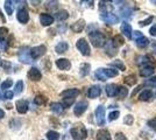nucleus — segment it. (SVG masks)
<instances>
[{
    "instance_id": "dca6fc26",
    "label": "nucleus",
    "mask_w": 156,
    "mask_h": 140,
    "mask_svg": "<svg viewBox=\"0 0 156 140\" xmlns=\"http://www.w3.org/2000/svg\"><path fill=\"white\" fill-rule=\"evenodd\" d=\"M79 95V90L78 89H68L63 92H61V96L64 98H75Z\"/></svg>"
},
{
    "instance_id": "13d9d810",
    "label": "nucleus",
    "mask_w": 156,
    "mask_h": 140,
    "mask_svg": "<svg viewBox=\"0 0 156 140\" xmlns=\"http://www.w3.org/2000/svg\"><path fill=\"white\" fill-rule=\"evenodd\" d=\"M4 116H5V113H4V111H2L1 109H0V119H1V118H4Z\"/></svg>"
},
{
    "instance_id": "603ef678",
    "label": "nucleus",
    "mask_w": 156,
    "mask_h": 140,
    "mask_svg": "<svg viewBox=\"0 0 156 140\" xmlns=\"http://www.w3.org/2000/svg\"><path fill=\"white\" fill-rule=\"evenodd\" d=\"M143 35L141 32H139V31H136V32H133V35H132V38H134L135 40H137V39H140V38H142Z\"/></svg>"
},
{
    "instance_id": "2f4dec72",
    "label": "nucleus",
    "mask_w": 156,
    "mask_h": 140,
    "mask_svg": "<svg viewBox=\"0 0 156 140\" xmlns=\"http://www.w3.org/2000/svg\"><path fill=\"white\" fill-rule=\"evenodd\" d=\"M103 73L107 77H115L118 76V70L117 69H112V68H107V69H103Z\"/></svg>"
},
{
    "instance_id": "680f3d73",
    "label": "nucleus",
    "mask_w": 156,
    "mask_h": 140,
    "mask_svg": "<svg viewBox=\"0 0 156 140\" xmlns=\"http://www.w3.org/2000/svg\"><path fill=\"white\" fill-rule=\"evenodd\" d=\"M151 1V4H154V5H156V0H150Z\"/></svg>"
},
{
    "instance_id": "de8ad7c7",
    "label": "nucleus",
    "mask_w": 156,
    "mask_h": 140,
    "mask_svg": "<svg viewBox=\"0 0 156 140\" xmlns=\"http://www.w3.org/2000/svg\"><path fill=\"white\" fill-rule=\"evenodd\" d=\"M119 111H113V112H111L110 114H108V120L110 121H112V120H115L118 119V117H119Z\"/></svg>"
},
{
    "instance_id": "c756f323",
    "label": "nucleus",
    "mask_w": 156,
    "mask_h": 140,
    "mask_svg": "<svg viewBox=\"0 0 156 140\" xmlns=\"http://www.w3.org/2000/svg\"><path fill=\"white\" fill-rule=\"evenodd\" d=\"M135 45H136L139 48H146V47L149 45V40H148L146 36H142V38L135 40Z\"/></svg>"
},
{
    "instance_id": "1a4fd4ad",
    "label": "nucleus",
    "mask_w": 156,
    "mask_h": 140,
    "mask_svg": "<svg viewBox=\"0 0 156 140\" xmlns=\"http://www.w3.org/2000/svg\"><path fill=\"white\" fill-rule=\"evenodd\" d=\"M87 110V102H85V100H80V102H78L77 104H76V106L73 109V112L76 116H82V114L84 113L85 111Z\"/></svg>"
},
{
    "instance_id": "79ce46f5",
    "label": "nucleus",
    "mask_w": 156,
    "mask_h": 140,
    "mask_svg": "<svg viewBox=\"0 0 156 140\" xmlns=\"http://www.w3.org/2000/svg\"><path fill=\"white\" fill-rule=\"evenodd\" d=\"M96 77L100 81H106V76L103 73V69H98L97 71H96Z\"/></svg>"
},
{
    "instance_id": "0e129e2a",
    "label": "nucleus",
    "mask_w": 156,
    "mask_h": 140,
    "mask_svg": "<svg viewBox=\"0 0 156 140\" xmlns=\"http://www.w3.org/2000/svg\"><path fill=\"white\" fill-rule=\"evenodd\" d=\"M0 99H1V95H0Z\"/></svg>"
},
{
    "instance_id": "b1692460",
    "label": "nucleus",
    "mask_w": 156,
    "mask_h": 140,
    "mask_svg": "<svg viewBox=\"0 0 156 140\" xmlns=\"http://www.w3.org/2000/svg\"><path fill=\"white\" fill-rule=\"evenodd\" d=\"M112 43L114 45V47H117V48L124 46V43H125L124 36H122V35H115V36H113V39H112Z\"/></svg>"
},
{
    "instance_id": "a18cd8bd",
    "label": "nucleus",
    "mask_w": 156,
    "mask_h": 140,
    "mask_svg": "<svg viewBox=\"0 0 156 140\" xmlns=\"http://www.w3.org/2000/svg\"><path fill=\"white\" fill-rule=\"evenodd\" d=\"M124 123L125 124H127V125H132V124L134 123V117H133L132 114H127V116L125 117Z\"/></svg>"
},
{
    "instance_id": "0eeeda50",
    "label": "nucleus",
    "mask_w": 156,
    "mask_h": 140,
    "mask_svg": "<svg viewBox=\"0 0 156 140\" xmlns=\"http://www.w3.org/2000/svg\"><path fill=\"white\" fill-rule=\"evenodd\" d=\"M30 52V56H32L34 60L40 59L41 56H43L47 52V48L44 46H37V47H33L32 49L29 50Z\"/></svg>"
},
{
    "instance_id": "37998d69",
    "label": "nucleus",
    "mask_w": 156,
    "mask_h": 140,
    "mask_svg": "<svg viewBox=\"0 0 156 140\" xmlns=\"http://www.w3.org/2000/svg\"><path fill=\"white\" fill-rule=\"evenodd\" d=\"M7 33H8V29L6 27H1L0 28V41H4V39L7 36Z\"/></svg>"
},
{
    "instance_id": "c9c22d12",
    "label": "nucleus",
    "mask_w": 156,
    "mask_h": 140,
    "mask_svg": "<svg viewBox=\"0 0 156 140\" xmlns=\"http://www.w3.org/2000/svg\"><path fill=\"white\" fill-rule=\"evenodd\" d=\"M57 6H58V1L57 0H49L48 2H47V8L48 9H56L57 8Z\"/></svg>"
},
{
    "instance_id": "69168bd1",
    "label": "nucleus",
    "mask_w": 156,
    "mask_h": 140,
    "mask_svg": "<svg viewBox=\"0 0 156 140\" xmlns=\"http://www.w3.org/2000/svg\"><path fill=\"white\" fill-rule=\"evenodd\" d=\"M155 96H156V92H155Z\"/></svg>"
},
{
    "instance_id": "f03ea898",
    "label": "nucleus",
    "mask_w": 156,
    "mask_h": 140,
    "mask_svg": "<svg viewBox=\"0 0 156 140\" xmlns=\"http://www.w3.org/2000/svg\"><path fill=\"white\" fill-rule=\"evenodd\" d=\"M70 134L75 140H84L87 137V131L83 124H78L76 127L71 128Z\"/></svg>"
},
{
    "instance_id": "09e8293b",
    "label": "nucleus",
    "mask_w": 156,
    "mask_h": 140,
    "mask_svg": "<svg viewBox=\"0 0 156 140\" xmlns=\"http://www.w3.org/2000/svg\"><path fill=\"white\" fill-rule=\"evenodd\" d=\"M148 126H149L151 130L156 131V118H154V119H150L149 121H148Z\"/></svg>"
},
{
    "instance_id": "c03bdc74",
    "label": "nucleus",
    "mask_w": 156,
    "mask_h": 140,
    "mask_svg": "<svg viewBox=\"0 0 156 140\" xmlns=\"http://www.w3.org/2000/svg\"><path fill=\"white\" fill-rule=\"evenodd\" d=\"M146 85L151 87V88H156V76H155V77H151V78H149V80L146 81Z\"/></svg>"
},
{
    "instance_id": "f8f14e48",
    "label": "nucleus",
    "mask_w": 156,
    "mask_h": 140,
    "mask_svg": "<svg viewBox=\"0 0 156 140\" xmlns=\"http://www.w3.org/2000/svg\"><path fill=\"white\" fill-rule=\"evenodd\" d=\"M16 18H18L19 22H21V23H27L28 20H29V14L27 12V9L22 8V9H19V12L16 14Z\"/></svg>"
},
{
    "instance_id": "20e7f679",
    "label": "nucleus",
    "mask_w": 156,
    "mask_h": 140,
    "mask_svg": "<svg viewBox=\"0 0 156 140\" xmlns=\"http://www.w3.org/2000/svg\"><path fill=\"white\" fill-rule=\"evenodd\" d=\"M136 63L141 68L143 67H154L156 68V62L150 56H137Z\"/></svg>"
},
{
    "instance_id": "49530a36",
    "label": "nucleus",
    "mask_w": 156,
    "mask_h": 140,
    "mask_svg": "<svg viewBox=\"0 0 156 140\" xmlns=\"http://www.w3.org/2000/svg\"><path fill=\"white\" fill-rule=\"evenodd\" d=\"M73 102H75V98H64L62 104H63V106L64 107H69Z\"/></svg>"
},
{
    "instance_id": "bf43d9fd",
    "label": "nucleus",
    "mask_w": 156,
    "mask_h": 140,
    "mask_svg": "<svg viewBox=\"0 0 156 140\" xmlns=\"http://www.w3.org/2000/svg\"><path fill=\"white\" fill-rule=\"evenodd\" d=\"M122 1H124V0H113V2H114V4H121Z\"/></svg>"
},
{
    "instance_id": "6ab92c4d",
    "label": "nucleus",
    "mask_w": 156,
    "mask_h": 140,
    "mask_svg": "<svg viewBox=\"0 0 156 140\" xmlns=\"http://www.w3.org/2000/svg\"><path fill=\"white\" fill-rule=\"evenodd\" d=\"M97 140H112L111 138V134L107 130H99L96 135Z\"/></svg>"
},
{
    "instance_id": "ea45409f",
    "label": "nucleus",
    "mask_w": 156,
    "mask_h": 140,
    "mask_svg": "<svg viewBox=\"0 0 156 140\" xmlns=\"http://www.w3.org/2000/svg\"><path fill=\"white\" fill-rule=\"evenodd\" d=\"M154 21V16L153 15H150V16H148L146 20H143V21H140L139 22V25L141 27H144V26H147V25H149V23H151Z\"/></svg>"
},
{
    "instance_id": "393cba45",
    "label": "nucleus",
    "mask_w": 156,
    "mask_h": 140,
    "mask_svg": "<svg viewBox=\"0 0 156 140\" xmlns=\"http://www.w3.org/2000/svg\"><path fill=\"white\" fill-rule=\"evenodd\" d=\"M155 68L154 67H143L141 68V70H140V76H142V77H148L150 75H153L154 74V70Z\"/></svg>"
},
{
    "instance_id": "6e6d98bb",
    "label": "nucleus",
    "mask_w": 156,
    "mask_h": 140,
    "mask_svg": "<svg viewBox=\"0 0 156 140\" xmlns=\"http://www.w3.org/2000/svg\"><path fill=\"white\" fill-rule=\"evenodd\" d=\"M13 95H14V92H12V91H6V92H5V98L11 99V98H13Z\"/></svg>"
},
{
    "instance_id": "c85d7f7f",
    "label": "nucleus",
    "mask_w": 156,
    "mask_h": 140,
    "mask_svg": "<svg viewBox=\"0 0 156 140\" xmlns=\"http://www.w3.org/2000/svg\"><path fill=\"white\" fill-rule=\"evenodd\" d=\"M50 109H51V111H54L55 113L59 114L63 112L64 106H63V104H59V103H51L50 104Z\"/></svg>"
},
{
    "instance_id": "5701e85b",
    "label": "nucleus",
    "mask_w": 156,
    "mask_h": 140,
    "mask_svg": "<svg viewBox=\"0 0 156 140\" xmlns=\"http://www.w3.org/2000/svg\"><path fill=\"white\" fill-rule=\"evenodd\" d=\"M132 13H133V11H132V8L129 6H124L120 8V14L125 19H129L132 16Z\"/></svg>"
},
{
    "instance_id": "4c0bfd02",
    "label": "nucleus",
    "mask_w": 156,
    "mask_h": 140,
    "mask_svg": "<svg viewBox=\"0 0 156 140\" xmlns=\"http://www.w3.org/2000/svg\"><path fill=\"white\" fill-rule=\"evenodd\" d=\"M5 9H6L7 14H9V15L13 13V5H12L11 0H6L5 1Z\"/></svg>"
},
{
    "instance_id": "2eb2a0df",
    "label": "nucleus",
    "mask_w": 156,
    "mask_h": 140,
    "mask_svg": "<svg viewBox=\"0 0 156 140\" xmlns=\"http://www.w3.org/2000/svg\"><path fill=\"white\" fill-rule=\"evenodd\" d=\"M15 107H16L19 113H26L27 111H28V103H27L26 100H18L15 103Z\"/></svg>"
},
{
    "instance_id": "e2e57ef3",
    "label": "nucleus",
    "mask_w": 156,
    "mask_h": 140,
    "mask_svg": "<svg viewBox=\"0 0 156 140\" xmlns=\"http://www.w3.org/2000/svg\"><path fill=\"white\" fill-rule=\"evenodd\" d=\"M1 64H2V62H1V59H0V66H1Z\"/></svg>"
},
{
    "instance_id": "423d86ee",
    "label": "nucleus",
    "mask_w": 156,
    "mask_h": 140,
    "mask_svg": "<svg viewBox=\"0 0 156 140\" xmlns=\"http://www.w3.org/2000/svg\"><path fill=\"white\" fill-rule=\"evenodd\" d=\"M30 49L28 48H22L21 50L19 52V60L23 63H27V64H30L34 62V59L30 56V52H28Z\"/></svg>"
},
{
    "instance_id": "a19ab883",
    "label": "nucleus",
    "mask_w": 156,
    "mask_h": 140,
    "mask_svg": "<svg viewBox=\"0 0 156 140\" xmlns=\"http://www.w3.org/2000/svg\"><path fill=\"white\" fill-rule=\"evenodd\" d=\"M12 84H13V81L6 80L5 82H2V83H1V89H2V90H6V89L12 87Z\"/></svg>"
},
{
    "instance_id": "58836bf2",
    "label": "nucleus",
    "mask_w": 156,
    "mask_h": 140,
    "mask_svg": "<svg viewBox=\"0 0 156 140\" xmlns=\"http://www.w3.org/2000/svg\"><path fill=\"white\" fill-rule=\"evenodd\" d=\"M22 90H23V82H22V81H19V82L15 84V87H14V93H21Z\"/></svg>"
},
{
    "instance_id": "e433bc0d",
    "label": "nucleus",
    "mask_w": 156,
    "mask_h": 140,
    "mask_svg": "<svg viewBox=\"0 0 156 140\" xmlns=\"http://www.w3.org/2000/svg\"><path fill=\"white\" fill-rule=\"evenodd\" d=\"M47 138H48V140H58L59 134L56 131H49L47 133Z\"/></svg>"
},
{
    "instance_id": "a878e982",
    "label": "nucleus",
    "mask_w": 156,
    "mask_h": 140,
    "mask_svg": "<svg viewBox=\"0 0 156 140\" xmlns=\"http://www.w3.org/2000/svg\"><path fill=\"white\" fill-rule=\"evenodd\" d=\"M128 95V89L126 87H119L118 88V92H117V98L118 99H124L127 97Z\"/></svg>"
},
{
    "instance_id": "864d4df0",
    "label": "nucleus",
    "mask_w": 156,
    "mask_h": 140,
    "mask_svg": "<svg viewBox=\"0 0 156 140\" xmlns=\"http://www.w3.org/2000/svg\"><path fill=\"white\" fill-rule=\"evenodd\" d=\"M7 49V43L5 41H0V52H5Z\"/></svg>"
},
{
    "instance_id": "3c124183",
    "label": "nucleus",
    "mask_w": 156,
    "mask_h": 140,
    "mask_svg": "<svg viewBox=\"0 0 156 140\" xmlns=\"http://www.w3.org/2000/svg\"><path fill=\"white\" fill-rule=\"evenodd\" d=\"M115 140H128L126 138V135L124 133H121V132H119V133L115 134Z\"/></svg>"
},
{
    "instance_id": "72a5a7b5",
    "label": "nucleus",
    "mask_w": 156,
    "mask_h": 140,
    "mask_svg": "<svg viewBox=\"0 0 156 140\" xmlns=\"http://www.w3.org/2000/svg\"><path fill=\"white\" fill-rule=\"evenodd\" d=\"M34 102H35L36 105H44L47 102V98L44 96H42V95H39V96H36L34 98Z\"/></svg>"
},
{
    "instance_id": "bb28decb",
    "label": "nucleus",
    "mask_w": 156,
    "mask_h": 140,
    "mask_svg": "<svg viewBox=\"0 0 156 140\" xmlns=\"http://www.w3.org/2000/svg\"><path fill=\"white\" fill-rule=\"evenodd\" d=\"M124 81H125V84H126V85H129V87H132V85H135V84H136V82H137L136 76H135L134 74L126 76Z\"/></svg>"
},
{
    "instance_id": "8fccbe9b",
    "label": "nucleus",
    "mask_w": 156,
    "mask_h": 140,
    "mask_svg": "<svg viewBox=\"0 0 156 140\" xmlns=\"http://www.w3.org/2000/svg\"><path fill=\"white\" fill-rule=\"evenodd\" d=\"M2 67H4V70H5L6 73H11V63L4 62V63H2Z\"/></svg>"
},
{
    "instance_id": "7c9ffc66",
    "label": "nucleus",
    "mask_w": 156,
    "mask_h": 140,
    "mask_svg": "<svg viewBox=\"0 0 156 140\" xmlns=\"http://www.w3.org/2000/svg\"><path fill=\"white\" fill-rule=\"evenodd\" d=\"M55 16H56V19L58 21H64L69 18V13L66 11H64V9H62V11H58L57 13L55 14Z\"/></svg>"
},
{
    "instance_id": "f3484780",
    "label": "nucleus",
    "mask_w": 156,
    "mask_h": 140,
    "mask_svg": "<svg viewBox=\"0 0 156 140\" xmlns=\"http://www.w3.org/2000/svg\"><path fill=\"white\" fill-rule=\"evenodd\" d=\"M121 33L124 34L127 39H132V35H133V31H132V27H130L129 23L127 22H124L121 25Z\"/></svg>"
},
{
    "instance_id": "aec40b11",
    "label": "nucleus",
    "mask_w": 156,
    "mask_h": 140,
    "mask_svg": "<svg viewBox=\"0 0 156 140\" xmlns=\"http://www.w3.org/2000/svg\"><path fill=\"white\" fill-rule=\"evenodd\" d=\"M118 85L117 84H107L106 85V93H107V96L108 97H114V96H117V92H118Z\"/></svg>"
},
{
    "instance_id": "052dcab7",
    "label": "nucleus",
    "mask_w": 156,
    "mask_h": 140,
    "mask_svg": "<svg viewBox=\"0 0 156 140\" xmlns=\"http://www.w3.org/2000/svg\"><path fill=\"white\" fill-rule=\"evenodd\" d=\"M21 0H13V2H15V4H18V2H20Z\"/></svg>"
},
{
    "instance_id": "473e14b6",
    "label": "nucleus",
    "mask_w": 156,
    "mask_h": 140,
    "mask_svg": "<svg viewBox=\"0 0 156 140\" xmlns=\"http://www.w3.org/2000/svg\"><path fill=\"white\" fill-rule=\"evenodd\" d=\"M111 67H115L117 69H119V70H125V69H126L125 64L122 63V61H120V60H115V61H113V62H111Z\"/></svg>"
},
{
    "instance_id": "4be33fe9",
    "label": "nucleus",
    "mask_w": 156,
    "mask_h": 140,
    "mask_svg": "<svg viewBox=\"0 0 156 140\" xmlns=\"http://www.w3.org/2000/svg\"><path fill=\"white\" fill-rule=\"evenodd\" d=\"M100 92H101V89H100V87L99 85H93V87H91L90 89H89V97L90 98H97L98 96L100 95Z\"/></svg>"
},
{
    "instance_id": "7ed1b4c3",
    "label": "nucleus",
    "mask_w": 156,
    "mask_h": 140,
    "mask_svg": "<svg viewBox=\"0 0 156 140\" xmlns=\"http://www.w3.org/2000/svg\"><path fill=\"white\" fill-rule=\"evenodd\" d=\"M76 47H77L78 50L80 52V54L84 55V56H89V55L91 54L90 46H89L87 41L85 40V39H79V40L77 41V43H76Z\"/></svg>"
},
{
    "instance_id": "ddd939ff",
    "label": "nucleus",
    "mask_w": 156,
    "mask_h": 140,
    "mask_svg": "<svg viewBox=\"0 0 156 140\" xmlns=\"http://www.w3.org/2000/svg\"><path fill=\"white\" fill-rule=\"evenodd\" d=\"M40 21L42 26H50L51 23H54V16H51L50 14H41L40 16Z\"/></svg>"
},
{
    "instance_id": "39448f33",
    "label": "nucleus",
    "mask_w": 156,
    "mask_h": 140,
    "mask_svg": "<svg viewBox=\"0 0 156 140\" xmlns=\"http://www.w3.org/2000/svg\"><path fill=\"white\" fill-rule=\"evenodd\" d=\"M100 19L107 25H115V23L119 22V18L117 15L113 13H110V12H103L100 14Z\"/></svg>"
},
{
    "instance_id": "9d476101",
    "label": "nucleus",
    "mask_w": 156,
    "mask_h": 140,
    "mask_svg": "<svg viewBox=\"0 0 156 140\" xmlns=\"http://www.w3.org/2000/svg\"><path fill=\"white\" fill-rule=\"evenodd\" d=\"M41 77H42V74L40 71L39 69H36V68H32V69H29V71H28V78L30 81H40L41 80Z\"/></svg>"
},
{
    "instance_id": "412c9836",
    "label": "nucleus",
    "mask_w": 156,
    "mask_h": 140,
    "mask_svg": "<svg viewBox=\"0 0 156 140\" xmlns=\"http://www.w3.org/2000/svg\"><path fill=\"white\" fill-rule=\"evenodd\" d=\"M153 96H154V93L151 90H144L142 92L140 93V96H139V99L141 100V102H148L153 98Z\"/></svg>"
},
{
    "instance_id": "f704fd0d",
    "label": "nucleus",
    "mask_w": 156,
    "mask_h": 140,
    "mask_svg": "<svg viewBox=\"0 0 156 140\" xmlns=\"http://www.w3.org/2000/svg\"><path fill=\"white\" fill-rule=\"evenodd\" d=\"M90 64H87V63H84V64H82V67H80V75L82 76H86L87 74L90 73Z\"/></svg>"
},
{
    "instance_id": "4468645a",
    "label": "nucleus",
    "mask_w": 156,
    "mask_h": 140,
    "mask_svg": "<svg viewBox=\"0 0 156 140\" xmlns=\"http://www.w3.org/2000/svg\"><path fill=\"white\" fill-rule=\"evenodd\" d=\"M105 52L108 56H115L117 55V47H114V45L112 43V41H107L105 43Z\"/></svg>"
},
{
    "instance_id": "a211bd4d",
    "label": "nucleus",
    "mask_w": 156,
    "mask_h": 140,
    "mask_svg": "<svg viewBox=\"0 0 156 140\" xmlns=\"http://www.w3.org/2000/svg\"><path fill=\"white\" fill-rule=\"evenodd\" d=\"M84 28H85V21L83 20V19L76 21V22L71 26L72 32H75V33H80Z\"/></svg>"
},
{
    "instance_id": "4d7b16f0",
    "label": "nucleus",
    "mask_w": 156,
    "mask_h": 140,
    "mask_svg": "<svg viewBox=\"0 0 156 140\" xmlns=\"http://www.w3.org/2000/svg\"><path fill=\"white\" fill-rule=\"evenodd\" d=\"M30 1H32L33 5H35V6H36V5H39V4L41 2V1H42V0H30Z\"/></svg>"
},
{
    "instance_id": "6e6552de",
    "label": "nucleus",
    "mask_w": 156,
    "mask_h": 140,
    "mask_svg": "<svg viewBox=\"0 0 156 140\" xmlns=\"http://www.w3.org/2000/svg\"><path fill=\"white\" fill-rule=\"evenodd\" d=\"M96 120L99 126L105 125V107L103 105H99L96 109Z\"/></svg>"
},
{
    "instance_id": "cd10ccee",
    "label": "nucleus",
    "mask_w": 156,
    "mask_h": 140,
    "mask_svg": "<svg viewBox=\"0 0 156 140\" xmlns=\"http://www.w3.org/2000/svg\"><path fill=\"white\" fill-rule=\"evenodd\" d=\"M68 49H69V45H68L66 42H59L58 45L56 46V48H55L56 53H58V54H64Z\"/></svg>"
},
{
    "instance_id": "f257e3e1",
    "label": "nucleus",
    "mask_w": 156,
    "mask_h": 140,
    "mask_svg": "<svg viewBox=\"0 0 156 140\" xmlns=\"http://www.w3.org/2000/svg\"><path fill=\"white\" fill-rule=\"evenodd\" d=\"M89 36H90V42H91L96 48H100V47L105 46V43H106L105 36L100 33V32H98V31L90 32V33H89Z\"/></svg>"
},
{
    "instance_id": "5fc2aeb1",
    "label": "nucleus",
    "mask_w": 156,
    "mask_h": 140,
    "mask_svg": "<svg viewBox=\"0 0 156 140\" xmlns=\"http://www.w3.org/2000/svg\"><path fill=\"white\" fill-rule=\"evenodd\" d=\"M149 33H150V35H151V36H156V23L154 25V26L150 27Z\"/></svg>"
},
{
    "instance_id": "9b49d317",
    "label": "nucleus",
    "mask_w": 156,
    "mask_h": 140,
    "mask_svg": "<svg viewBox=\"0 0 156 140\" xmlns=\"http://www.w3.org/2000/svg\"><path fill=\"white\" fill-rule=\"evenodd\" d=\"M56 66H57L59 70H69L71 68V63L66 59H58L56 61Z\"/></svg>"
}]
</instances>
